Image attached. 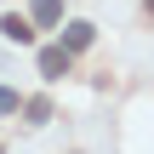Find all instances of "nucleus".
<instances>
[{
  "label": "nucleus",
  "mask_w": 154,
  "mask_h": 154,
  "mask_svg": "<svg viewBox=\"0 0 154 154\" xmlns=\"http://www.w3.org/2000/svg\"><path fill=\"white\" fill-rule=\"evenodd\" d=\"M0 34H6L11 46H29V40H34V23L17 17V11H6V17H0Z\"/></svg>",
  "instance_id": "nucleus-1"
},
{
  "label": "nucleus",
  "mask_w": 154,
  "mask_h": 154,
  "mask_svg": "<svg viewBox=\"0 0 154 154\" xmlns=\"http://www.w3.org/2000/svg\"><path fill=\"white\" fill-rule=\"evenodd\" d=\"M40 74H46V80H63V74H69V46H46V51H40Z\"/></svg>",
  "instance_id": "nucleus-2"
},
{
  "label": "nucleus",
  "mask_w": 154,
  "mask_h": 154,
  "mask_svg": "<svg viewBox=\"0 0 154 154\" xmlns=\"http://www.w3.org/2000/svg\"><path fill=\"white\" fill-rule=\"evenodd\" d=\"M63 46H69V51H86V46H91V23H69V29H63Z\"/></svg>",
  "instance_id": "nucleus-3"
},
{
  "label": "nucleus",
  "mask_w": 154,
  "mask_h": 154,
  "mask_svg": "<svg viewBox=\"0 0 154 154\" xmlns=\"http://www.w3.org/2000/svg\"><path fill=\"white\" fill-rule=\"evenodd\" d=\"M57 17H63V0H34V23L40 29H57Z\"/></svg>",
  "instance_id": "nucleus-4"
},
{
  "label": "nucleus",
  "mask_w": 154,
  "mask_h": 154,
  "mask_svg": "<svg viewBox=\"0 0 154 154\" xmlns=\"http://www.w3.org/2000/svg\"><path fill=\"white\" fill-rule=\"evenodd\" d=\"M51 120V103L46 97H29V126H46Z\"/></svg>",
  "instance_id": "nucleus-5"
},
{
  "label": "nucleus",
  "mask_w": 154,
  "mask_h": 154,
  "mask_svg": "<svg viewBox=\"0 0 154 154\" xmlns=\"http://www.w3.org/2000/svg\"><path fill=\"white\" fill-rule=\"evenodd\" d=\"M11 109H17V91H11V86H0V114H11Z\"/></svg>",
  "instance_id": "nucleus-6"
}]
</instances>
